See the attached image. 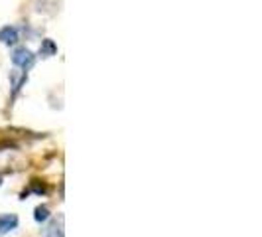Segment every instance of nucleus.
Segmentation results:
<instances>
[{"label":"nucleus","instance_id":"nucleus-1","mask_svg":"<svg viewBox=\"0 0 262 237\" xmlns=\"http://www.w3.org/2000/svg\"><path fill=\"white\" fill-rule=\"evenodd\" d=\"M12 64L16 67H20V69H24V71H28L36 64V55L28 48H16L12 52Z\"/></svg>","mask_w":262,"mask_h":237},{"label":"nucleus","instance_id":"nucleus-2","mask_svg":"<svg viewBox=\"0 0 262 237\" xmlns=\"http://www.w3.org/2000/svg\"><path fill=\"white\" fill-rule=\"evenodd\" d=\"M18 227V215L16 213H2L0 215V235H6Z\"/></svg>","mask_w":262,"mask_h":237},{"label":"nucleus","instance_id":"nucleus-3","mask_svg":"<svg viewBox=\"0 0 262 237\" xmlns=\"http://www.w3.org/2000/svg\"><path fill=\"white\" fill-rule=\"evenodd\" d=\"M18 30L14 26H4L0 28V42L4 44V46H14V44H18Z\"/></svg>","mask_w":262,"mask_h":237},{"label":"nucleus","instance_id":"nucleus-4","mask_svg":"<svg viewBox=\"0 0 262 237\" xmlns=\"http://www.w3.org/2000/svg\"><path fill=\"white\" fill-rule=\"evenodd\" d=\"M66 231H63V215H59L57 220H53L52 224L48 225V229L43 231V237H63Z\"/></svg>","mask_w":262,"mask_h":237},{"label":"nucleus","instance_id":"nucleus-5","mask_svg":"<svg viewBox=\"0 0 262 237\" xmlns=\"http://www.w3.org/2000/svg\"><path fill=\"white\" fill-rule=\"evenodd\" d=\"M57 53V46H55V42L50 38L41 40V46H39V55L41 57H52Z\"/></svg>","mask_w":262,"mask_h":237},{"label":"nucleus","instance_id":"nucleus-6","mask_svg":"<svg viewBox=\"0 0 262 237\" xmlns=\"http://www.w3.org/2000/svg\"><path fill=\"white\" fill-rule=\"evenodd\" d=\"M10 81H12V87L14 91H18L24 83L28 81V75L26 71H18V69H14V71H10Z\"/></svg>","mask_w":262,"mask_h":237},{"label":"nucleus","instance_id":"nucleus-7","mask_svg":"<svg viewBox=\"0 0 262 237\" xmlns=\"http://www.w3.org/2000/svg\"><path fill=\"white\" fill-rule=\"evenodd\" d=\"M50 218V210H48V206H38L36 208V213H34V220L41 224V222H46Z\"/></svg>","mask_w":262,"mask_h":237}]
</instances>
